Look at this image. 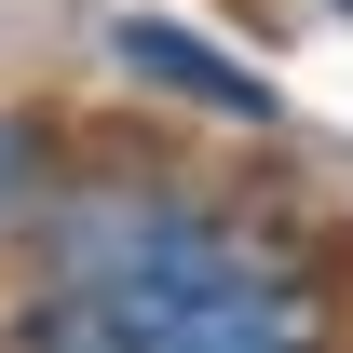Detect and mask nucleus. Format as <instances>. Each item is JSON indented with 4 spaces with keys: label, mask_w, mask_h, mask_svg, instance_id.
Returning <instances> with one entry per match:
<instances>
[{
    "label": "nucleus",
    "mask_w": 353,
    "mask_h": 353,
    "mask_svg": "<svg viewBox=\"0 0 353 353\" xmlns=\"http://www.w3.org/2000/svg\"><path fill=\"white\" fill-rule=\"evenodd\" d=\"M109 54H123V82L176 95V109H204V123H245L272 136L285 123V95H272V68H245V54H218L190 14H109Z\"/></svg>",
    "instance_id": "2"
},
{
    "label": "nucleus",
    "mask_w": 353,
    "mask_h": 353,
    "mask_svg": "<svg viewBox=\"0 0 353 353\" xmlns=\"http://www.w3.org/2000/svg\"><path fill=\"white\" fill-rule=\"evenodd\" d=\"M326 14H353V0H326Z\"/></svg>",
    "instance_id": "4"
},
{
    "label": "nucleus",
    "mask_w": 353,
    "mask_h": 353,
    "mask_svg": "<svg viewBox=\"0 0 353 353\" xmlns=\"http://www.w3.org/2000/svg\"><path fill=\"white\" fill-rule=\"evenodd\" d=\"M41 163H54V150H41V123H28V109H0V231L28 218V190H41Z\"/></svg>",
    "instance_id": "3"
},
{
    "label": "nucleus",
    "mask_w": 353,
    "mask_h": 353,
    "mask_svg": "<svg viewBox=\"0 0 353 353\" xmlns=\"http://www.w3.org/2000/svg\"><path fill=\"white\" fill-rule=\"evenodd\" d=\"M0 353H340V272L245 204L123 176L54 231V272Z\"/></svg>",
    "instance_id": "1"
}]
</instances>
